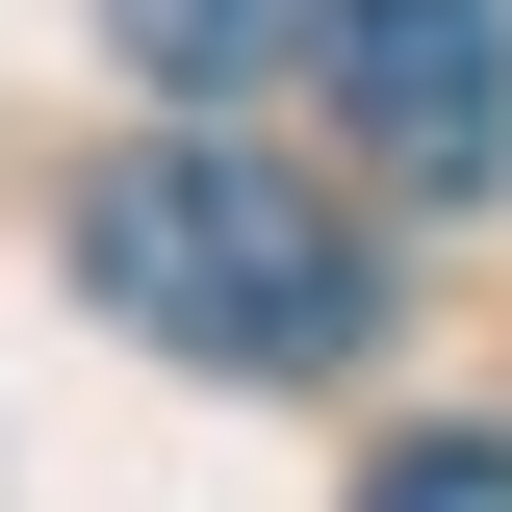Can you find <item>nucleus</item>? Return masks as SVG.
Instances as JSON below:
<instances>
[{"label": "nucleus", "mask_w": 512, "mask_h": 512, "mask_svg": "<svg viewBox=\"0 0 512 512\" xmlns=\"http://www.w3.org/2000/svg\"><path fill=\"white\" fill-rule=\"evenodd\" d=\"M333 128H359L410 205H487L512 180V0H308Z\"/></svg>", "instance_id": "f03ea898"}, {"label": "nucleus", "mask_w": 512, "mask_h": 512, "mask_svg": "<svg viewBox=\"0 0 512 512\" xmlns=\"http://www.w3.org/2000/svg\"><path fill=\"white\" fill-rule=\"evenodd\" d=\"M282 26H308V0H103V52L154 77V103H231V77L282 52Z\"/></svg>", "instance_id": "7ed1b4c3"}, {"label": "nucleus", "mask_w": 512, "mask_h": 512, "mask_svg": "<svg viewBox=\"0 0 512 512\" xmlns=\"http://www.w3.org/2000/svg\"><path fill=\"white\" fill-rule=\"evenodd\" d=\"M77 282H103L154 359H205V384H333L384 333V256L333 231L282 154H231V128L103 154V180H77Z\"/></svg>", "instance_id": "f257e3e1"}, {"label": "nucleus", "mask_w": 512, "mask_h": 512, "mask_svg": "<svg viewBox=\"0 0 512 512\" xmlns=\"http://www.w3.org/2000/svg\"><path fill=\"white\" fill-rule=\"evenodd\" d=\"M359 512H512V436H384Z\"/></svg>", "instance_id": "20e7f679"}]
</instances>
